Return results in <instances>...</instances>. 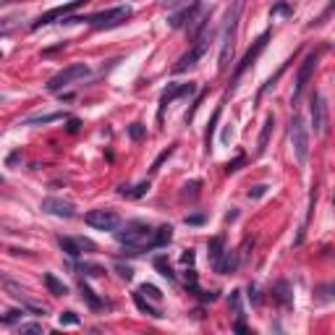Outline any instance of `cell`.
Masks as SVG:
<instances>
[{"instance_id": "1", "label": "cell", "mask_w": 335, "mask_h": 335, "mask_svg": "<svg viewBox=\"0 0 335 335\" xmlns=\"http://www.w3.org/2000/svg\"><path fill=\"white\" fill-rule=\"evenodd\" d=\"M246 0H233V5L225 13V24H223V34H220V58H218V71L225 73L233 58V45H236V32H238V21H241V11H244Z\"/></svg>"}, {"instance_id": "2", "label": "cell", "mask_w": 335, "mask_h": 335, "mask_svg": "<svg viewBox=\"0 0 335 335\" xmlns=\"http://www.w3.org/2000/svg\"><path fill=\"white\" fill-rule=\"evenodd\" d=\"M152 225H147L144 220H131L126 223L123 228H115L113 233L118 238V244H123L128 249V254H142V251L150 249V238H152Z\"/></svg>"}, {"instance_id": "3", "label": "cell", "mask_w": 335, "mask_h": 335, "mask_svg": "<svg viewBox=\"0 0 335 335\" xmlns=\"http://www.w3.org/2000/svg\"><path fill=\"white\" fill-rule=\"evenodd\" d=\"M288 136H291V147H293L296 163H299V165H306V160H309V150H312V139H309V128H306V123H304L301 115H293V118H291Z\"/></svg>"}, {"instance_id": "4", "label": "cell", "mask_w": 335, "mask_h": 335, "mask_svg": "<svg viewBox=\"0 0 335 335\" xmlns=\"http://www.w3.org/2000/svg\"><path fill=\"white\" fill-rule=\"evenodd\" d=\"M126 18H131V8L115 5V8H108V11L92 13V16H87V18H81V21H87L89 26H95V29H113V26H120V24H123Z\"/></svg>"}, {"instance_id": "5", "label": "cell", "mask_w": 335, "mask_h": 335, "mask_svg": "<svg viewBox=\"0 0 335 335\" xmlns=\"http://www.w3.org/2000/svg\"><path fill=\"white\" fill-rule=\"evenodd\" d=\"M84 76H89V66H84V63H71L68 68L58 71V73H55V76L48 81V92H60L63 87H68L71 81L84 79Z\"/></svg>"}, {"instance_id": "6", "label": "cell", "mask_w": 335, "mask_h": 335, "mask_svg": "<svg viewBox=\"0 0 335 335\" xmlns=\"http://www.w3.org/2000/svg\"><path fill=\"white\" fill-rule=\"evenodd\" d=\"M84 223H87L89 228L95 230H115L120 225V218L115 210H89L87 215H84Z\"/></svg>"}, {"instance_id": "7", "label": "cell", "mask_w": 335, "mask_h": 335, "mask_svg": "<svg viewBox=\"0 0 335 335\" xmlns=\"http://www.w3.org/2000/svg\"><path fill=\"white\" fill-rule=\"evenodd\" d=\"M267 42H270V32H265L262 37H259V40L254 42V48H249V53L244 55V60H241L238 66H236V71H233V81H230V89H233V87H236V81H238L241 76H244V73H246L251 66H254V60L259 58V53H262V50L267 48Z\"/></svg>"}, {"instance_id": "8", "label": "cell", "mask_w": 335, "mask_h": 335, "mask_svg": "<svg viewBox=\"0 0 335 335\" xmlns=\"http://www.w3.org/2000/svg\"><path fill=\"white\" fill-rule=\"evenodd\" d=\"M84 3H89V0H71V3H66V5H58V8H50L48 13H42L37 21L32 24V29H40V26H48V24H53V21H58V18H66V16H71L76 8H81Z\"/></svg>"}, {"instance_id": "9", "label": "cell", "mask_w": 335, "mask_h": 335, "mask_svg": "<svg viewBox=\"0 0 335 335\" xmlns=\"http://www.w3.org/2000/svg\"><path fill=\"white\" fill-rule=\"evenodd\" d=\"M207 42H210L207 37L199 34V37H197V42H194V48H191L189 53H186V55H181L178 63L173 66V73H183V71H189L191 66H197V60L204 55V50H207Z\"/></svg>"}, {"instance_id": "10", "label": "cell", "mask_w": 335, "mask_h": 335, "mask_svg": "<svg viewBox=\"0 0 335 335\" xmlns=\"http://www.w3.org/2000/svg\"><path fill=\"white\" fill-rule=\"evenodd\" d=\"M312 123H314V134H328V102L320 92L312 95Z\"/></svg>"}, {"instance_id": "11", "label": "cell", "mask_w": 335, "mask_h": 335, "mask_svg": "<svg viewBox=\"0 0 335 335\" xmlns=\"http://www.w3.org/2000/svg\"><path fill=\"white\" fill-rule=\"evenodd\" d=\"M42 212L55 215V218H63V220H71L73 215H76L73 204L66 202V199H58V197H45V199H42Z\"/></svg>"}, {"instance_id": "12", "label": "cell", "mask_w": 335, "mask_h": 335, "mask_svg": "<svg viewBox=\"0 0 335 335\" xmlns=\"http://www.w3.org/2000/svg\"><path fill=\"white\" fill-rule=\"evenodd\" d=\"M317 60H320V53H309V55L304 58L301 68H299V73H296V89H293V100H299V95L304 92L306 81H309V76L314 73V68H317Z\"/></svg>"}, {"instance_id": "13", "label": "cell", "mask_w": 335, "mask_h": 335, "mask_svg": "<svg viewBox=\"0 0 335 335\" xmlns=\"http://www.w3.org/2000/svg\"><path fill=\"white\" fill-rule=\"evenodd\" d=\"M199 11H202V0H191V5H186L178 13H173L168 18V24H170V29H183V26H189L194 18H197Z\"/></svg>"}, {"instance_id": "14", "label": "cell", "mask_w": 335, "mask_h": 335, "mask_svg": "<svg viewBox=\"0 0 335 335\" xmlns=\"http://www.w3.org/2000/svg\"><path fill=\"white\" fill-rule=\"evenodd\" d=\"M197 92V84H168V89L160 95V115H163V110L170 105L173 100H178V97H186V95H194Z\"/></svg>"}, {"instance_id": "15", "label": "cell", "mask_w": 335, "mask_h": 335, "mask_svg": "<svg viewBox=\"0 0 335 335\" xmlns=\"http://www.w3.org/2000/svg\"><path fill=\"white\" fill-rule=\"evenodd\" d=\"M173 241V225H160L152 230V238H150V249H163Z\"/></svg>"}, {"instance_id": "16", "label": "cell", "mask_w": 335, "mask_h": 335, "mask_svg": "<svg viewBox=\"0 0 335 335\" xmlns=\"http://www.w3.org/2000/svg\"><path fill=\"white\" fill-rule=\"evenodd\" d=\"M207 249H210V262H212V267L218 270V262L223 259V254H225V236H212Z\"/></svg>"}, {"instance_id": "17", "label": "cell", "mask_w": 335, "mask_h": 335, "mask_svg": "<svg viewBox=\"0 0 335 335\" xmlns=\"http://www.w3.org/2000/svg\"><path fill=\"white\" fill-rule=\"evenodd\" d=\"M42 280H45V285H48V291H50L53 296H66V293H68L66 283L58 280V278H55L53 273H45V275H42Z\"/></svg>"}, {"instance_id": "18", "label": "cell", "mask_w": 335, "mask_h": 335, "mask_svg": "<svg viewBox=\"0 0 335 335\" xmlns=\"http://www.w3.org/2000/svg\"><path fill=\"white\" fill-rule=\"evenodd\" d=\"M58 246L66 251L68 257H73V259L81 257V251H84V249L79 246V238H68V236H58Z\"/></svg>"}, {"instance_id": "19", "label": "cell", "mask_w": 335, "mask_h": 335, "mask_svg": "<svg viewBox=\"0 0 335 335\" xmlns=\"http://www.w3.org/2000/svg\"><path fill=\"white\" fill-rule=\"evenodd\" d=\"M236 267H238V257H236V254H230V251L225 249V254H223V259L218 262V270H215V273L230 275V273H236Z\"/></svg>"}, {"instance_id": "20", "label": "cell", "mask_w": 335, "mask_h": 335, "mask_svg": "<svg viewBox=\"0 0 335 335\" xmlns=\"http://www.w3.org/2000/svg\"><path fill=\"white\" fill-rule=\"evenodd\" d=\"M273 126H275V118L267 115L265 118V126H262V134H259V142H257V155H262L267 150V142H270V134H273Z\"/></svg>"}, {"instance_id": "21", "label": "cell", "mask_w": 335, "mask_h": 335, "mask_svg": "<svg viewBox=\"0 0 335 335\" xmlns=\"http://www.w3.org/2000/svg\"><path fill=\"white\" fill-rule=\"evenodd\" d=\"M0 285H3L5 291L13 296V299H21V301H26V288H24V285H18L16 280H11V278H5V275H3V278H0Z\"/></svg>"}, {"instance_id": "22", "label": "cell", "mask_w": 335, "mask_h": 335, "mask_svg": "<svg viewBox=\"0 0 335 335\" xmlns=\"http://www.w3.org/2000/svg\"><path fill=\"white\" fill-rule=\"evenodd\" d=\"M147 191H150V181H142V183L131 186V189H128V186H120V189H118V194H120V197H131V199L144 197Z\"/></svg>"}, {"instance_id": "23", "label": "cell", "mask_w": 335, "mask_h": 335, "mask_svg": "<svg viewBox=\"0 0 335 335\" xmlns=\"http://www.w3.org/2000/svg\"><path fill=\"white\" fill-rule=\"evenodd\" d=\"M79 291H81V296H84V301H87L89 306H92V309H102V299H97V296H95V291H92V288L87 285V283H79Z\"/></svg>"}, {"instance_id": "24", "label": "cell", "mask_w": 335, "mask_h": 335, "mask_svg": "<svg viewBox=\"0 0 335 335\" xmlns=\"http://www.w3.org/2000/svg\"><path fill=\"white\" fill-rule=\"evenodd\" d=\"M60 118H66L63 113H48V115H32V118H26V123L29 126H45V123H53V120H60Z\"/></svg>"}, {"instance_id": "25", "label": "cell", "mask_w": 335, "mask_h": 335, "mask_svg": "<svg viewBox=\"0 0 335 335\" xmlns=\"http://www.w3.org/2000/svg\"><path fill=\"white\" fill-rule=\"evenodd\" d=\"M134 304H136V306H139V309H142V312H147V314H150V317H163V314L157 312L155 306H150V304L144 301V293H139V291H136V293H134Z\"/></svg>"}, {"instance_id": "26", "label": "cell", "mask_w": 335, "mask_h": 335, "mask_svg": "<svg viewBox=\"0 0 335 335\" xmlns=\"http://www.w3.org/2000/svg\"><path fill=\"white\" fill-rule=\"evenodd\" d=\"M155 267L160 270L163 278H168V280H175V273H173V267H170V262H168L165 257H157V259H155Z\"/></svg>"}, {"instance_id": "27", "label": "cell", "mask_w": 335, "mask_h": 335, "mask_svg": "<svg viewBox=\"0 0 335 335\" xmlns=\"http://www.w3.org/2000/svg\"><path fill=\"white\" fill-rule=\"evenodd\" d=\"M139 293H147V296H150L152 301H163V291H160V288H157V285H150V283H144L142 288H139Z\"/></svg>"}, {"instance_id": "28", "label": "cell", "mask_w": 335, "mask_h": 335, "mask_svg": "<svg viewBox=\"0 0 335 335\" xmlns=\"http://www.w3.org/2000/svg\"><path fill=\"white\" fill-rule=\"evenodd\" d=\"M128 136H131L134 142H142V139L147 136V126H142V123H131V126H128Z\"/></svg>"}, {"instance_id": "29", "label": "cell", "mask_w": 335, "mask_h": 335, "mask_svg": "<svg viewBox=\"0 0 335 335\" xmlns=\"http://www.w3.org/2000/svg\"><path fill=\"white\" fill-rule=\"evenodd\" d=\"M218 118H220V108L215 110V115H212V120H210V128H207V136H204V147H207V152H210V147H212V131H215Z\"/></svg>"}, {"instance_id": "30", "label": "cell", "mask_w": 335, "mask_h": 335, "mask_svg": "<svg viewBox=\"0 0 335 335\" xmlns=\"http://www.w3.org/2000/svg\"><path fill=\"white\" fill-rule=\"evenodd\" d=\"M79 273L92 275V278H100V275H105V270H102L100 265H79Z\"/></svg>"}, {"instance_id": "31", "label": "cell", "mask_w": 335, "mask_h": 335, "mask_svg": "<svg viewBox=\"0 0 335 335\" xmlns=\"http://www.w3.org/2000/svg\"><path fill=\"white\" fill-rule=\"evenodd\" d=\"M275 299L280 301V304H288V301H291V299H288V283H285V280L278 283V288H275Z\"/></svg>"}, {"instance_id": "32", "label": "cell", "mask_w": 335, "mask_h": 335, "mask_svg": "<svg viewBox=\"0 0 335 335\" xmlns=\"http://www.w3.org/2000/svg\"><path fill=\"white\" fill-rule=\"evenodd\" d=\"M18 317H21V309H11V312H5L3 317H0V322H3V325H13Z\"/></svg>"}, {"instance_id": "33", "label": "cell", "mask_w": 335, "mask_h": 335, "mask_svg": "<svg viewBox=\"0 0 335 335\" xmlns=\"http://www.w3.org/2000/svg\"><path fill=\"white\" fill-rule=\"evenodd\" d=\"M60 325H79L76 312H63V314H60Z\"/></svg>"}, {"instance_id": "34", "label": "cell", "mask_w": 335, "mask_h": 335, "mask_svg": "<svg viewBox=\"0 0 335 335\" xmlns=\"http://www.w3.org/2000/svg\"><path fill=\"white\" fill-rule=\"evenodd\" d=\"M115 270H118V275L123 278V280H131V278H134V270L128 265H115Z\"/></svg>"}, {"instance_id": "35", "label": "cell", "mask_w": 335, "mask_h": 335, "mask_svg": "<svg viewBox=\"0 0 335 335\" xmlns=\"http://www.w3.org/2000/svg\"><path fill=\"white\" fill-rule=\"evenodd\" d=\"M173 150H175V147H168V150H165V152H163V155H160V157H157V160L152 163V170H157V168H160V165H163V163L168 160V157L173 155Z\"/></svg>"}, {"instance_id": "36", "label": "cell", "mask_w": 335, "mask_h": 335, "mask_svg": "<svg viewBox=\"0 0 335 335\" xmlns=\"http://www.w3.org/2000/svg\"><path fill=\"white\" fill-rule=\"evenodd\" d=\"M267 194V186L262 183V186H254V189H249V197L251 199H259V197H265Z\"/></svg>"}, {"instance_id": "37", "label": "cell", "mask_w": 335, "mask_h": 335, "mask_svg": "<svg viewBox=\"0 0 335 335\" xmlns=\"http://www.w3.org/2000/svg\"><path fill=\"white\" fill-rule=\"evenodd\" d=\"M230 304H233L236 314H241V291H233V293H230Z\"/></svg>"}, {"instance_id": "38", "label": "cell", "mask_w": 335, "mask_h": 335, "mask_svg": "<svg viewBox=\"0 0 335 335\" xmlns=\"http://www.w3.org/2000/svg\"><path fill=\"white\" fill-rule=\"evenodd\" d=\"M21 333H42V325H37V322H26V325H21Z\"/></svg>"}, {"instance_id": "39", "label": "cell", "mask_w": 335, "mask_h": 335, "mask_svg": "<svg viewBox=\"0 0 335 335\" xmlns=\"http://www.w3.org/2000/svg\"><path fill=\"white\" fill-rule=\"evenodd\" d=\"M241 165H244V157H238V160H233V163H228V165H225V173H236V170H238V168H241Z\"/></svg>"}, {"instance_id": "40", "label": "cell", "mask_w": 335, "mask_h": 335, "mask_svg": "<svg viewBox=\"0 0 335 335\" xmlns=\"http://www.w3.org/2000/svg\"><path fill=\"white\" fill-rule=\"evenodd\" d=\"M204 215H186V225H202Z\"/></svg>"}, {"instance_id": "41", "label": "cell", "mask_w": 335, "mask_h": 335, "mask_svg": "<svg viewBox=\"0 0 335 335\" xmlns=\"http://www.w3.org/2000/svg\"><path fill=\"white\" fill-rule=\"evenodd\" d=\"M270 13H291V5H288V3H278Z\"/></svg>"}, {"instance_id": "42", "label": "cell", "mask_w": 335, "mask_h": 335, "mask_svg": "<svg viewBox=\"0 0 335 335\" xmlns=\"http://www.w3.org/2000/svg\"><path fill=\"white\" fill-rule=\"evenodd\" d=\"M76 128H79V120H76V118H71V120H68V131L73 134V131H76Z\"/></svg>"}, {"instance_id": "43", "label": "cell", "mask_w": 335, "mask_h": 335, "mask_svg": "<svg viewBox=\"0 0 335 335\" xmlns=\"http://www.w3.org/2000/svg\"><path fill=\"white\" fill-rule=\"evenodd\" d=\"M233 330H236V333H246V325H244V322H241V320H238V322L233 325Z\"/></svg>"}, {"instance_id": "44", "label": "cell", "mask_w": 335, "mask_h": 335, "mask_svg": "<svg viewBox=\"0 0 335 335\" xmlns=\"http://www.w3.org/2000/svg\"><path fill=\"white\" fill-rule=\"evenodd\" d=\"M8 3H13V0H0V5H8Z\"/></svg>"}, {"instance_id": "45", "label": "cell", "mask_w": 335, "mask_h": 335, "mask_svg": "<svg viewBox=\"0 0 335 335\" xmlns=\"http://www.w3.org/2000/svg\"><path fill=\"white\" fill-rule=\"evenodd\" d=\"M0 183H3V175H0Z\"/></svg>"}]
</instances>
